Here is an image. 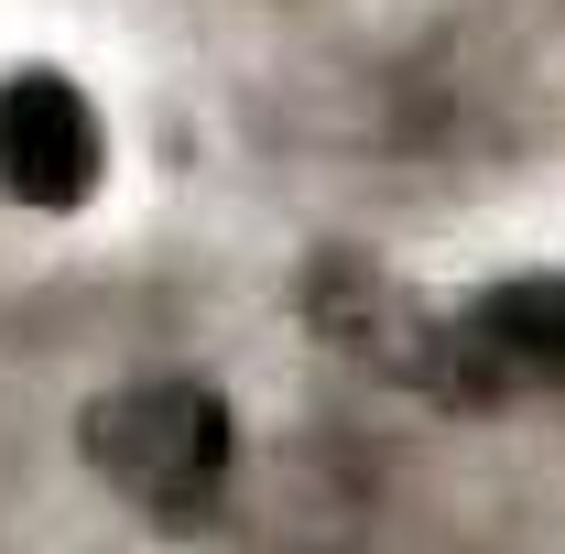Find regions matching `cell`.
<instances>
[{
	"label": "cell",
	"instance_id": "1",
	"mask_svg": "<svg viewBox=\"0 0 565 554\" xmlns=\"http://www.w3.org/2000/svg\"><path fill=\"white\" fill-rule=\"evenodd\" d=\"M76 457L120 489L131 511H152L163 533H196L228 500V468H239V424H228V392L196 381V370H141V381H109L87 414H76Z\"/></svg>",
	"mask_w": 565,
	"mask_h": 554
},
{
	"label": "cell",
	"instance_id": "2",
	"mask_svg": "<svg viewBox=\"0 0 565 554\" xmlns=\"http://www.w3.org/2000/svg\"><path fill=\"white\" fill-rule=\"evenodd\" d=\"M109 174V131L66 66H22L0 87V196L33 217H76Z\"/></svg>",
	"mask_w": 565,
	"mask_h": 554
},
{
	"label": "cell",
	"instance_id": "3",
	"mask_svg": "<svg viewBox=\"0 0 565 554\" xmlns=\"http://www.w3.org/2000/svg\"><path fill=\"white\" fill-rule=\"evenodd\" d=\"M424 370H468V381H565V273L490 283L457 327L424 338Z\"/></svg>",
	"mask_w": 565,
	"mask_h": 554
}]
</instances>
